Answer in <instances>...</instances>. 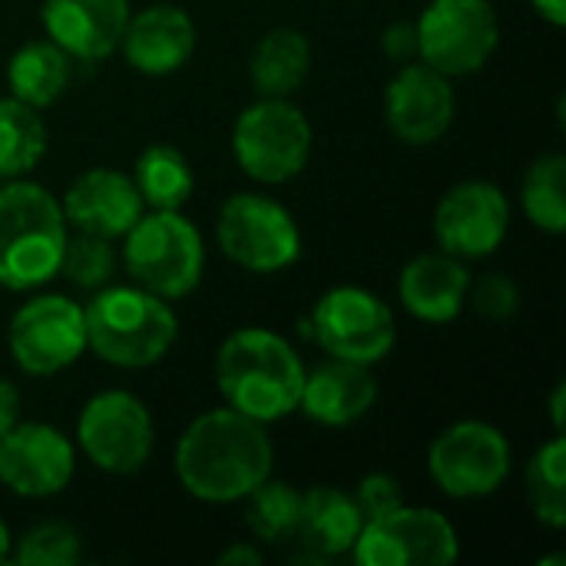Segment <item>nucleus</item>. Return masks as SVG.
I'll return each instance as SVG.
<instances>
[{
    "label": "nucleus",
    "mask_w": 566,
    "mask_h": 566,
    "mask_svg": "<svg viewBox=\"0 0 566 566\" xmlns=\"http://www.w3.org/2000/svg\"><path fill=\"white\" fill-rule=\"evenodd\" d=\"M179 488L202 504H242L275 471L269 424L235 408L202 411L186 424L172 454Z\"/></svg>",
    "instance_id": "obj_1"
},
{
    "label": "nucleus",
    "mask_w": 566,
    "mask_h": 566,
    "mask_svg": "<svg viewBox=\"0 0 566 566\" xmlns=\"http://www.w3.org/2000/svg\"><path fill=\"white\" fill-rule=\"evenodd\" d=\"M305 361L289 338L272 328H235L216 352V388L239 415L275 424L298 411Z\"/></svg>",
    "instance_id": "obj_2"
},
{
    "label": "nucleus",
    "mask_w": 566,
    "mask_h": 566,
    "mask_svg": "<svg viewBox=\"0 0 566 566\" xmlns=\"http://www.w3.org/2000/svg\"><path fill=\"white\" fill-rule=\"evenodd\" d=\"M86 318V352H93L103 365L123 371H143L159 365L176 338L179 318L172 302L126 282L103 285L83 305Z\"/></svg>",
    "instance_id": "obj_3"
},
{
    "label": "nucleus",
    "mask_w": 566,
    "mask_h": 566,
    "mask_svg": "<svg viewBox=\"0 0 566 566\" xmlns=\"http://www.w3.org/2000/svg\"><path fill=\"white\" fill-rule=\"evenodd\" d=\"M70 239L60 199L33 179L0 182V289L36 292L60 275Z\"/></svg>",
    "instance_id": "obj_4"
},
{
    "label": "nucleus",
    "mask_w": 566,
    "mask_h": 566,
    "mask_svg": "<svg viewBox=\"0 0 566 566\" xmlns=\"http://www.w3.org/2000/svg\"><path fill=\"white\" fill-rule=\"evenodd\" d=\"M119 242V269L133 285L166 302H179L199 289L206 242L182 209H146Z\"/></svg>",
    "instance_id": "obj_5"
},
{
    "label": "nucleus",
    "mask_w": 566,
    "mask_h": 566,
    "mask_svg": "<svg viewBox=\"0 0 566 566\" xmlns=\"http://www.w3.org/2000/svg\"><path fill=\"white\" fill-rule=\"evenodd\" d=\"M315 133L292 96H259L232 123V159L259 186L298 179L312 159Z\"/></svg>",
    "instance_id": "obj_6"
},
{
    "label": "nucleus",
    "mask_w": 566,
    "mask_h": 566,
    "mask_svg": "<svg viewBox=\"0 0 566 566\" xmlns=\"http://www.w3.org/2000/svg\"><path fill=\"white\" fill-rule=\"evenodd\" d=\"M305 335L328 355L375 368L398 345V322L391 305L361 285H335L312 305Z\"/></svg>",
    "instance_id": "obj_7"
},
{
    "label": "nucleus",
    "mask_w": 566,
    "mask_h": 566,
    "mask_svg": "<svg viewBox=\"0 0 566 566\" xmlns=\"http://www.w3.org/2000/svg\"><path fill=\"white\" fill-rule=\"evenodd\" d=\"M222 255L255 275H275L302 259V229L295 216L265 192H232L216 216Z\"/></svg>",
    "instance_id": "obj_8"
},
{
    "label": "nucleus",
    "mask_w": 566,
    "mask_h": 566,
    "mask_svg": "<svg viewBox=\"0 0 566 566\" xmlns=\"http://www.w3.org/2000/svg\"><path fill=\"white\" fill-rule=\"evenodd\" d=\"M73 444L96 471L133 478L156 451V421L139 395L106 388L80 408Z\"/></svg>",
    "instance_id": "obj_9"
},
{
    "label": "nucleus",
    "mask_w": 566,
    "mask_h": 566,
    "mask_svg": "<svg viewBox=\"0 0 566 566\" xmlns=\"http://www.w3.org/2000/svg\"><path fill=\"white\" fill-rule=\"evenodd\" d=\"M514 468V451L497 424L468 418L448 424L428 448V474L451 501H484L497 494Z\"/></svg>",
    "instance_id": "obj_10"
},
{
    "label": "nucleus",
    "mask_w": 566,
    "mask_h": 566,
    "mask_svg": "<svg viewBox=\"0 0 566 566\" xmlns=\"http://www.w3.org/2000/svg\"><path fill=\"white\" fill-rule=\"evenodd\" d=\"M415 30L418 60L451 80L481 73L501 43V20L491 0H428Z\"/></svg>",
    "instance_id": "obj_11"
},
{
    "label": "nucleus",
    "mask_w": 566,
    "mask_h": 566,
    "mask_svg": "<svg viewBox=\"0 0 566 566\" xmlns=\"http://www.w3.org/2000/svg\"><path fill=\"white\" fill-rule=\"evenodd\" d=\"M13 365L30 378H53L86 355L83 305L60 292L27 298L7 325Z\"/></svg>",
    "instance_id": "obj_12"
},
{
    "label": "nucleus",
    "mask_w": 566,
    "mask_h": 566,
    "mask_svg": "<svg viewBox=\"0 0 566 566\" xmlns=\"http://www.w3.org/2000/svg\"><path fill=\"white\" fill-rule=\"evenodd\" d=\"M348 557L358 566H448L461 557V537L441 511L405 501L365 521Z\"/></svg>",
    "instance_id": "obj_13"
},
{
    "label": "nucleus",
    "mask_w": 566,
    "mask_h": 566,
    "mask_svg": "<svg viewBox=\"0 0 566 566\" xmlns=\"http://www.w3.org/2000/svg\"><path fill=\"white\" fill-rule=\"evenodd\" d=\"M431 229L441 252L461 262L488 259L511 232V199L497 182L464 179L441 196Z\"/></svg>",
    "instance_id": "obj_14"
},
{
    "label": "nucleus",
    "mask_w": 566,
    "mask_h": 566,
    "mask_svg": "<svg viewBox=\"0 0 566 566\" xmlns=\"http://www.w3.org/2000/svg\"><path fill=\"white\" fill-rule=\"evenodd\" d=\"M76 474V444L46 421H17L0 434V484L27 501L60 497Z\"/></svg>",
    "instance_id": "obj_15"
},
{
    "label": "nucleus",
    "mask_w": 566,
    "mask_h": 566,
    "mask_svg": "<svg viewBox=\"0 0 566 566\" xmlns=\"http://www.w3.org/2000/svg\"><path fill=\"white\" fill-rule=\"evenodd\" d=\"M458 113V93L451 76L431 70L421 60L398 63V73L385 86V123L405 146H434L448 136Z\"/></svg>",
    "instance_id": "obj_16"
},
{
    "label": "nucleus",
    "mask_w": 566,
    "mask_h": 566,
    "mask_svg": "<svg viewBox=\"0 0 566 566\" xmlns=\"http://www.w3.org/2000/svg\"><path fill=\"white\" fill-rule=\"evenodd\" d=\"M60 209L73 232H90L113 242H119L146 212L133 176L109 166H93L80 172L66 186Z\"/></svg>",
    "instance_id": "obj_17"
},
{
    "label": "nucleus",
    "mask_w": 566,
    "mask_h": 566,
    "mask_svg": "<svg viewBox=\"0 0 566 566\" xmlns=\"http://www.w3.org/2000/svg\"><path fill=\"white\" fill-rule=\"evenodd\" d=\"M129 13V0H40L43 36L83 63L106 60L119 50Z\"/></svg>",
    "instance_id": "obj_18"
},
{
    "label": "nucleus",
    "mask_w": 566,
    "mask_h": 566,
    "mask_svg": "<svg viewBox=\"0 0 566 566\" xmlns=\"http://www.w3.org/2000/svg\"><path fill=\"white\" fill-rule=\"evenodd\" d=\"M199 43L196 20L176 3H153L139 13H129L119 53L143 76L179 73Z\"/></svg>",
    "instance_id": "obj_19"
},
{
    "label": "nucleus",
    "mask_w": 566,
    "mask_h": 566,
    "mask_svg": "<svg viewBox=\"0 0 566 566\" xmlns=\"http://www.w3.org/2000/svg\"><path fill=\"white\" fill-rule=\"evenodd\" d=\"M471 272L461 259L448 252L415 255L398 275V302L401 308L428 325H448L468 308Z\"/></svg>",
    "instance_id": "obj_20"
},
{
    "label": "nucleus",
    "mask_w": 566,
    "mask_h": 566,
    "mask_svg": "<svg viewBox=\"0 0 566 566\" xmlns=\"http://www.w3.org/2000/svg\"><path fill=\"white\" fill-rule=\"evenodd\" d=\"M378 401V381L368 365L328 358L305 371L298 411L322 428H352Z\"/></svg>",
    "instance_id": "obj_21"
},
{
    "label": "nucleus",
    "mask_w": 566,
    "mask_h": 566,
    "mask_svg": "<svg viewBox=\"0 0 566 566\" xmlns=\"http://www.w3.org/2000/svg\"><path fill=\"white\" fill-rule=\"evenodd\" d=\"M365 517L355 504V494L335 484H315L302 497V524L292 544H298L302 557L312 564L348 557Z\"/></svg>",
    "instance_id": "obj_22"
},
{
    "label": "nucleus",
    "mask_w": 566,
    "mask_h": 566,
    "mask_svg": "<svg viewBox=\"0 0 566 566\" xmlns=\"http://www.w3.org/2000/svg\"><path fill=\"white\" fill-rule=\"evenodd\" d=\"M312 73V40L298 27L265 30L249 53V80L259 96H292Z\"/></svg>",
    "instance_id": "obj_23"
},
{
    "label": "nucleus",
    "mask_w": 566,
    "mask_h": 566,
    "mask_svg": "<svg viewBox=\"0 0 566 566\" xmlns=\"http://www.w3.org/2000/svg\"><path fill=\"white\" fill-rule=\"evenodd\" d=\"M70 76H73V60L46 36L20 43L7 60L10 96L40 113L63 99V93L70 90Z\"/></svg>",
    "instance_id": "obj_24"
},
{
    "label": "nucleus",
    "mask_w": 566,
    "mask_h": 566,
    "mask_svg": "<svg viewBox=\"0 0 566 566\" xmlns=\"http://www.w3.org/2000/svg\"><path fill=\"white\" fill-rule=\"evenodd\" d=\"M133 182L146 209H182L196 192V172L186 153L172 143H149L133 166Z\"/></svg>",
    "instance_id": "obj_25"
},
{
    "label": "nucleus",
    "mask_w": 566,
    "mask_h": 566,
    "mask_svg": "<svg viewBox=\"0 0 566 566\" xmlns=\"http://www.w3.org/2000/svg\"><path fill=\"white\" fill-rule=\"evenodd\" d=\"M302 497H305V491H298L295 484L265 478L242 501V521H245L249 534L255 537V544H265V547L292 544L298 534V524H302Z\"/></svg>",
    "instance_id": "obj_26"
},
{
    "label": "nucleus",
    "mask_w": 566,
    "mask_h": 566,
    "mask_svg": "<svg viewBox=\"0 0 566 566\" xmlns=\"http://www.w3.org/2000/svg\"><path fill=\"white\" fill-rule=\"evenodd\" d=\"M46 143L50 133L40 109L13 96H0V179L30 176L46 156Z\"/></svg>",
    "instance_id": "obj_27"
},
{
    "label": "nucleus",
    "mask_w": 566,
    "mask_h": 566,
    "mask_svg": "<svg viewBox=\"0 0 566 566\" xmlns=\"http://www.w3.org/2000/svg\"><path fill=\"white\" fill-rule=\"evenodd\" d=\"M521 209L527 222L547 235L566 232V159L544 153L531 163L521 182Z\"/></svg>",
    "instance_id": "obj_28"
},
{
    "label": "nucleus",
    "mask_w": 566,
    "mask_h": 566,
    "mask_svg": "<svg viewBox=\"0 0 566 566\" xmlns=\"http://www.w3.org/2000/svg\"><path fill=\"white\" fill-rule=\"evenodd\" d=\"M524 494L531 504V514L551 527H566V444L564 434H554L547 444H541L527 464L524 474Z\"/></svg>",
    "instance_id": "obj_29"
},
{
    "label": "nucleus",
    "mask_w": 566,
    "mask_h": 566,
    "mask_svg": "<svg viewBox=\"0 0 566 566\" xmlns=\"http://www.w3.org/2000/svg\"><path fill=\"white\" fill-rule=\"evenodd\" d=\"M116 269H119V249H116L113 239L70 229V239H66V249H63V259H60V275L70 285L93 295V292H99L103 285L113 282Z\"/></svg>",
    "instance_id": "obj_30"
},
{
    "label": "nucleus",
    "mask_w": 566,
    "mask_h": 566,
    "mask_svg": "<svg viewBox=\"0 0 566 566\" xmlns=\"http://www.w3.org/2000/svg\"><path fill=\"white\" fill-rule=\"evenodd\" d=\"M10 557L20 566H76L83 560V537L63 521H43L17 541Z\"/></svg>",
    "instance_id": "obj_31"
},
{
    "label": "nucleus",
    "mask_w": 566,
    "mask_h": 566,
    "mask_svg": "<svg viewBox=\"0 0 566 566\" xmlns=\"http://www.w3.org/2000/svg\"><path fill=\"white\" fill-rule=\"evenodd\" d=\"M468 305H474V312L481 318L491 322H507L517 315L521 308V289L511 275L504 272H488L478 282L471 279V292H468Z\"/></svg>",
    "instance_id": "obj_32"
},
{
    "label": "nucleus",
    "mask_w": 566,
    "mask_h": 566,
    "mask_svg": "<svg viewBox=\"0 0 566 566\" xmlns=\"http://www.w3.org/2000/svg\"><path fill=\"white\" fill-rule=\"evenodd\" d=\"M352 494H355V504H358V511H361L365 521L381 517V514H388V511H395V507L405 504V488H401V481H398L395 474H388V471H371V474H365Z\"/></svg>",
    "instance_id": "obj_33"
},
{
    "label": "nucleus",
    "mask_w": 566,
    "mask_h": 566,
    "mask_svg": "<svg viewBox=\"0 0 566 566\" xmlns=\"http://www.w3.org/2000/svg\"><path fill=\"white\" fill-rule=\"evenodd\" d=\"M381 50L395 63H411L418 60V30L415 20H395L381 30Z\"/></svg>",
    "instance_id": "obj_34"
},
{
    "label": "nucleus",
    "mask_w": 566,
    "mask_h": 566,
    "mask_svg": "<svg viewBox=\"0 0 566 566\" xmlns=\"http://www.w3.org/2000/svg\"><path fill=\"white\" fill-rule=\"evenodd\" d=\"M20 421V391L10 378H0V434Z\"/></svg>",
    "instance_id": "obj_35"
},
{
    "label": "nucleus",
    "mask_w": 566,
    "mask_h": 566,
    "mask_svg": "<svg viewBox=\"0 0 566 566\" xmlns=\"http://www.w3.org/2000/svg\"><path fill=\"white\" fill-rule=\"evenodd\" d=\"M265 560V554L255 547V544H249V541H239V544H232V547H226L222 554H219V566H262Z\"/></svg>",
    "instance_id": "obj_36"
},
{
    "label": "nucleus",
    "mask_w": 566,
    "mask_h": 566,
    "mask_svg": "<svg viewBox=\"0 0 566 566\" xmlns=\"http://www.w3.org/2000/svg\"><path fill=\"white\" fill-rule=\"evenodd\" d=\"M531 7L537 10L541 20H547L551 27H566V0H531Z\"/></svg>",
    "instance_id": "obj_37"
},
{
    "label": "nucleus",
    "mask_w": 566,
    "mask_h": 566,
    "mask_svg": "<svg viewBox=\"0 0 566 566\" xmlns=\"http://www.w3.org/2000/svg\"><path fill=\"white\" fill-rule=\"evenodd\" d=\"M564 405H566V385L560 381L554 388V398H551V418H554V434H564Z\"/></svg>",
    "instance_id": "obj_38"
},
{
    "label": "nucleus",
    "mask_w": 566,
    "mask_h": 566,
    "mask_svg": "<svg viewBox=\"0 0 566 566\" xmlns=\"http://www.w3.org/2000/svg\"><path fill=\"white\" fill-rule=\"evenodd\" d=\"M10 544H13V537H10V527L3 524V517H0V564L10 557Z\"/></svg>",
    "instance_id": "obj_39"
},
{
    "label": "nucleus",
    "mask_w": 566,
    "mask_h": 566,
    "mask_svg": "<svg viewBox=\"0 0 566 566\" xmlns=\"http://www.w3.org/2000/svg\"><path fill=\"white\" fill-rule=\"evenodd\" d=\"M0 182H7V179H0Z\"/></svg>",
    "instance_id": "obj_40"
}]
</instances>
